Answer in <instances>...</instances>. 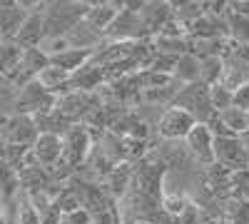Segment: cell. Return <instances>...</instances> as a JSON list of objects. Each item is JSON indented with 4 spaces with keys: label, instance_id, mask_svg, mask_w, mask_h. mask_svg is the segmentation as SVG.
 Segmentation results:
<instances>
[{
    "label": "cell",
    "instance_id": "obj_1",
    "mask_svg": "<svg viewBox=\"0 0 249 224\" xmlns=\"http://www.w3.org/2000/svg\"><path fill=\"white\" fill-rule=\"evenodd\" d=\"M175 107H182L184 112H190L197 122H207L210 117H214L212 103H210V87L204 83H190L182 85L172 100Z\"/></svg>",
    "mask_w": 249,
    "mask_h": 224
},
{
    "label": "cell",
    "instance_id": "obj_2",
    "mask_svg": "<svg viewBox=\"0 0 249 224\" xmlns=\"http://www.w3.org/2000/svg\"><path fill=\"white\" fill-rule=\"evenodd\" d=\"M197 125V120L184 112L182 107L170 105L167 110L162 112L157 127H155V137L157 139H167V142H184V137L190 135V130Z\"/></svg>",
    "mask_w": 249,
    "mask_h": 224
},
{
    "label": "cell",
    "instance_id": "obj_3",
    "mask_svg": "<svg viewBox=\"0 0 249 224\" xmlns=\"http://www.w3.org/2000/svg\"><path fill=\"white\" fill-rule=\"evenodd\" d=\"M92 135L85 125H72L65 135H62V159L68 162L70 167H82L85 159L92 150Z\"/></svg>",
    "mask_w": 249,
    "mask_h": 224
},
{
    "label": "cell",
    "instance_id": "obj_4",
    "mask_svg": "<svg viewBox=\"0 0 249 224\" xmlns=\"http://www.w3.org/2000/svg\"><path fill=\"white\" fill-rule=\"evenodd\" d=\"M105 40H115V43H132V40H150V33L144 30L142 20L137 13L130 10H117L115 20L105 30Z\"/></svg>",
    "mask_w": 249,
    "mask_h": 224
},
{
    "label": "cell",
    "instance_id": "obj_5",
    "mask_svg": "<svg viewBox=\"0 0 249 224\" xmlns=\"http://www.w3.org/2000/svg\"><path fill=\"white\" fill-rule=\"evenodd\" d=\"M214 162L222 167H227L230 172H239V170H249V159H247V150L242 137H214Z\"/></svg>",
    "mask_w": 249,
    "mask_h": 224
},
{
    "label": "cell",
    "instance_id": "obj_6",
    "mask_svg": "<svg viewBox=\"0 0 249 224\" xmlns=\"http://www.w3.org/2000/svg\"><path fill=\"white\" fill-rule=\"evenodd\" d=\"M184 147L199 167H210L214 162V135L204 122H197L190 130V135L184 137Z\"/></svg>",
    "mask_w": 249,
    "mask_h": 224
},
{
    "label": "cell",
    "instance_id": "obj_7",
    "mask_svg": "<svg viewBox=\"0 0 249 224\" xmlns=\"http://www.w3.org/2000/svg\"><path fill=\"white\" fill-rule=\"evenodd\" d=\"M37 127L30 115H8L5 117V127H3V139L10 145H20V147H33V142L37 137Z\"/></svg>",
    "mask_w": 249,
    "mask_h": 224
},
{
    "label": "cell",
    "instance_id": "obj_8",
    "mask_svg": "<svg viewBox=\"0 0 249 224\" xmlns=\"http://www.w3.org/2000/svg\"><path fill=\"white\" fill-rule=\"evenodd\" d=\"M137 15H140V20H142L144 30H147L150 37H152V35H157L164 25L170 23L175 13H172V8H170L167 0H144L142 8L137 10Z\"/></svg>",
    "mask_w": 249,
    "mask_h": 224
},
{
    "label": "cell",
    "instance_id": "obj_9",
    "mask_svg": "<svg viewBox=\"0 0 249 224\" xmlns=\"http://www.w3.org/2000/svg\"><path fill=\"white\" fill-rule=\"evenodd\" d=\"M33 157L40 167H45L50 170L55 162H60L62 157V137L60 135H50V132H40L33 142V147H30Z\"/></svg>",
    "mask_w": 249,
    "mask_h": 224
},
{
    "label": "cell",
    "instance_id": "obj_10",
    "mask_svg": "<svg viewBox=\"0 0 249 224\" xmlns=\"http://www.w3.org/2000/svg\"><path fill=\"white\" fill-rule=\"evenodd\" d=\"M68 45L75 48V50H88V52H95L102 43H105V35H102L100 30H95L90 23H85V20H80L77 25H72V30L65 35Z\"/></svg>",
    "mask_w": 249,
    "mask_h": 224
},
{
    "label": "cell",
    "instance_id": "obj_11",
    "mask_svg": "<svg viewBox=\"0 0 249 224\" xmlns=\"http://www.w3.org/2000/svg\"><path fill=\"white\" fill-rule=\"evenodd\" d=\"M105 83H107L105 70H102L100 65H95L92 60L70 75V87L72 90H80V92H97Z\"/></svg>",
    "mask_w": 249,
    "mask_h": 224
},
{
    "label": "cell",
    "instance_id": "obj_12",
    "mask_svg": "<svg viewBox=\"0 0 249 224\" xmlns=\"http://www.w3.org/2000/svg\"><path fill=\"white\" fill-rule=\"evenodd\" d=\"M45 37V25H43V15H40L37 10H30L23 28H20V33L15 35V43L20 48H40V43H43Z\"/></svg>",
    "mask_w": 249,
    "mask_h": 224
},
{
    "label": "cell",
    "instance_id": "obj_13",
    "mask_svg": "<svg viewBox=\"0 0 249 224\" xmlns=\"http://www.w3.org/2000/svg\"><path fill=\"white\" fill-rule=\"evenodd\" d=\"M219 83L224 87H230L232 92L237 87H242L244 83H249V63H244L242 57L230 52L224 57V68H222V80H219Z\"/></svg>",
    "mask_w": 249,
    "mask_h": 224
},
{
    "label": "cell",
    "instance_id": "obj_14",
    "mask_svg": "<svg viewBox=\"0 0 249 224\" xmlns=\"http://www.w3.org/2000/svg\"><path fill=\"white\" fill-rule=\"evenodd\" d=\"M132 172L135 167L130 165V162H120V165H115L110 170V174L105 177V182H102V187H105V192L110 194V199H120L124 192H127L130 182H132Z\"/></svg>",
    "mask_w": 249,
    "mask_h": 224
},
{
    "label": "cell",
    "instance_id": "obj_15",
    "mask_svg": "<svg viewBox=\"0 0 249 224\" xmlns=\"http://www.w3.org/2000/svg\"><path fill=\"white\" fill-rule=\"evenodd\" d=\"M35 80H37V85L43 87L48 95H53V97H57V95H62V92L70 90V72L60 70V68H55V65L43 68V70L35 75Z\"/></svg>",
    "mask_w": 249,
    "mask_h": 224
},
{
    "label": "cell",
    "instance_id": "obj_16",
    "mask_svg": "<svg viewBox=\"0 0 249 224\" xmlns=\"http://www.w3.org/2000/svg\"><path fill=\"white\" fill-rule=\"evenodd\" d=\"M28 13L30 10L20 8L18 3L0 8V40H15V35L20 33V28L25 23Z\"/></svg>",
    "mask_w": 249,
    "mask_h": 224
},
{
    "label": "cell",
    "instance_id": "obj_17",
    "mask_svg": "<svg viewBox=\"0 0 249 224\" xmlns=\"http://www.w3.org/2000/svg\"><path fill=\"white\" fill-rule=\"evenodd\" d=\"M150 45L155 52H162V55H172V57H179L184 52H190V37L187 35H152L150 37Z\"/></svg>",
    "mask_w": 249,
    "mask_h": 224
},
{
    "label": "cell",
    "instance_id": "obj_18",
    "mask_svg": "<svg viewBox=\"0 0 249 224\" xmlns=\"http://www.w3.org/2000/svg\"><path fill=\"white\" fill-rule=\"evenodd\" d=\"M172 80L177 85H190L199 83V57L192 52H184L177 57V63L172 68Z\"/></svg>",
    "mask_w": 249,
    "mask_h": 224
},
{
    "label": "cell",
    "instance_id": "obj_19",
    "mask_svg": "<svg viewBox=\"0 0 249 224\" xmlns=\"http://www.w3.org/2000/svg\"><path fill=\"white\" fill-rule=\"evenodd\" d=\"M48 182H50V174H48L45 167H20L18 170V185L25 194L45 190Z\"/></svg>",
    "mask_w": 249,
    "mask_h": 224
},
{
    "label": "cell",
    "instance_id": "obj_20",
    "mask_svg": "<svg viewBox=\"0 0 249 224\" xmlns=\"http://www.w3.org/2000/svg\"><path fill=\"white\" fill-rule=\"evenodd\" d=\"M92 60V52H88V50H75V48H68V50H62V52H57V55H53L50 57V65H55V68H60V70H65V72H75V70H80L82 65H88Z\"/></svg>",
    "mask_w": 249,
    "mask_h": 224
},
{
    "label": "cell",
    "instance_id": "obj_21",
    "mask_svg": "<svg viewBox=\"0 0 249 224\" xmlns=\"http://www.w3.org/2000/svg\"><path fill=\"white\" fill-rule=\"evenodd\" d=\"M117 15V8L112 3H105V5H92V8H85V15H82V20L85 23H90L95 30H100L102 35H105V30L110 28V23L115 20Z\"/></svg>",
    "mask_w": 249,
    "mask_h": 224
},
{
    "label": "cell",
    "instance_id": "obj_22",
    "mask_svg": "<svg viewBox=\"0 0 249 224\" xmlns=\"http://www.w3.org/2000/svg\"><path fill=\"white\" fill-rule=\"evenodd\" d=\"M217 117L222 120V125L230 130L232 135H237V137H242V135L249 132V112H244L239 107H230V110L219 112Z\"/></svg>",
    "mask_w": 249,
    "mask_h": 224
},
{
    "label": "cell",
    "instance_id": "obj_23",
    "mask_svg": "<svg viewBox=\"0 0 249 224\" xmlns=\"http://www.w3.org/2000/svg\"><path fill=\"white\" fill-rule=\"evenodd\" d=\"M20 57H23V48L15 40H0V75L8 77L18 68Z\"/></svg>",
    "mask_w": 249,
    "mask_h": 224
},
{
    "label": "cell",
    "instance_id": "obj_24",
    "mask_svg": "<svg viewBox=\"0 0 249 224\" xmlns=\"http://www.w3.org/2000/svg\"><path fill=\"white\" fill-rule=\"evenodd\" d=\"M222 68H224V57L210 55L199 60V83H204L207 87L219 83L222 80Z\"/></svg>",
    "mask_w": 249,
    "mask_h": 224
},
{
    "label": "cell",
    "instance_id": "obj_25",
    "mask_svg": "<svg viewBox=\"0 0 249 224\" xmlns=\"http://www.w3.org/2000/svg\"><path fill=\"white\" fill-rule=\"evenodd\" d=\"M210 103H212L214 115H219V112H224V110H230V107H232V90L224 87L222 83L210 85Z\"/></svg>",
    "mask_w": 249,
    "mask_h": 224
},
{
    "label": "cell",
    "instance_id": "obj_26",
    "mask_svg": "<svg viewBox=\"0 0 249 224\" xmlns=\"http://www.w3.org/2000/svg\"><path fill=\"white\" fill-rule=\"evenodd\" d=\"M18 202H20V224H40V214L23 190L18 192Z\"/></svg>",
    "mask_w": 249,
    "mask_h": 224
},
{
    "label": "cell",
    "instance_id": "obj_27",
    "mask_svg": "<svg viewBox=\"0 0 249 224\" xmlns=\"http://www.w3.org/2000/svg\"><path fill=\"white\" fill-rule=\"evenodd\" d=\"M232 107H239V110L249 112V83H244L242 87H237L232 92Z\"/></svg>",
    "mask_w": 249,
    "mask_h": 224
},
{
    "label": "cell",
    "instance_id": "obj_28",
    "mask_svg": "<svg viewBox=\"0 0 249 224\" xmlns=\"http://www.w3.org/2000/svg\"><path fill=\"white\" fill-rule=\"evenodd\" d=\"M60 224H92V217L85 212V209H75V212H68V214H62Z\"/></svg>",
    "mask_w": 249,
    "mask_h": 224
},
{
    "label": "cell",
    "instance_id": "obj_29",
    "mask_svg": "<svg viewBox=\"0 0 249 224\" xmlns=\"http://www.w3.org/2000/svg\"><path fill=\"white\" fill-rule=\"evenodd\" d=\"M177 224H202V217H199V209H197L195 202L177 217Z\"/></svg>",
    "mask_w": 249,
    "mask_h": 224
},
{
    "label": "cell",
    "instance_id": "obj_30",
    "mask_svg": "<svg viewBox=\"0 0 249 224\" xmlns=\"http://www.w3.org/2000/svg\"><path fill=\"white\" fill-rule=\"evenodd\" d=\"M230 15H239V17H249V0H230Z\"/></svg>",
    "mask_w": 249,
    "mask_h": 224
},
{
    "label": "cell",
    "instance_id": "obj_31",
    "mask_svg": "<svg viewBox=\"0 0 249 224\" xmlns=\"http://www.w3.org/2000/svg\"><path fill=\"white\" fill-rule=\"evenodd\" d=\"M60 219H62V214L57 207H50L45 214H40V224H60Z\"/></svg>",
    "mask_w": 249,
    "mask_h": 224
},
{
    "label": "cell",
    "instance_id": "obj_32",
    "mask_svg": "<svg viewBox=\"0 0 249 224\" xmlns=\"http://www.w3.org/2000/svg\"><path fill=\"white\" fill-rule=\"evenodd\" d=\"M242 142H244V150H247V159H249V132L242 135Z\"/></svg>",
    "mask_w": 249,
    "mask_h": 224
},
{
    "label": "cell",
    "instance_id": "obj_33",
    "mask_svg": "<svg viewBox=\"0 0 249 224\" xmlns=\"http://www.w3.org/2000/svg\"><path fill=\"white\" fill-rule=\"evenodd\" d=\"M15 3V0H0V8H3V5H13Z\"/></svg>",
    "mask_w": 249,
    "mask_h": 224
},
{
    "label": "cell",
    "instance_id": "obj_34",
    "mask_svg": "<svg viewBox=\"0 0 249 224\" xmlns=\"http://www.w3.org/2000/svg\"><path fill=\"white\" fill-rule=\"evenodd\" d=\"M212 224H230V222H227V219H217V222H212Z\"/></svg>",
    "mask_w": 249,
    "mask_h": 224
},
{
    "label": "cell",
    "instance_id": "obj_35",
    "mask_svg": "<svg viewBox=\"0 0 249 224\" xmlns=\"http://www.w3.org/2000/svg\"><path fill=\"white\" fill-rule=\"evenodd\" d=\"M3 202H5V197H3V192H0V209H3Z\"/></svg>",
    "mask_w": 249,
    "mask_h": 224
},
{
    "label": "cell",
    "instance_id": "obj_36",
    "mask_svg": "<svg viewBox=\"0 0 249 224\" xmlns=\"http://www.w3.org/2000/svg\"><path fill=\"white\" fill-rule=\"evenodd\" d=\"M68 3H82V0H68Z\"/></svg>",
    "mask_w": 249,
    "mask_h": 224
},
{
    "label": "cell",
    "instance_id": "obj_37",
    "mask_svg": "<svg viewBox=\"0 0 249 224\" xmlns=\"http://www.w3.org/2000/svg\"><path fill=\"white\" fill-rule=\"evenodd\" d=\"M0 224H5V222H3V212H0Z\"/></svg>",
    "mask_w": 249,
    "mask_h": 224
},
{
    "label": "cell",
    "instance_id": "obj_38",
    "mask_svg": "<svg viewBox=\"0 0 249 224\" xmlns=\"http://www.w3.org/2000/svg\"><path fill=\"white\" fill-rule=\"evenodd\" d=\"M132 224H147V222H132Z\"/></svg>",
    "mask_w": 249,
    "mask_h": 224
},
{
    "label": "cell",
    "instance_id": "obj_39",
    "mask_svg": "<svg viewBox=\"0 0 249 224\" xmlns=\"http://www.w3.org/2000/svg\"><path fill=\"white\" fill-rule=\"evenodd\" d=\"M202 224H212V222H202Z\"/></svg>",
    "mask_w": 249,
    "mask_h": 224
},
{
    "label": "cell",
    "instance_id": "obj_40",
    "mask_svg": "<svg viewBox=\"0 0 249 224\" xmlns=\"http://www.w3.org/2000/svg\"><path fill=\"white\" fill-rule=\"evenodd\" d=\"M232 3H237V0H232Z\"/></svg>",
    "mask_w": 249,
    "mask_h": 224
}]
</instances>
